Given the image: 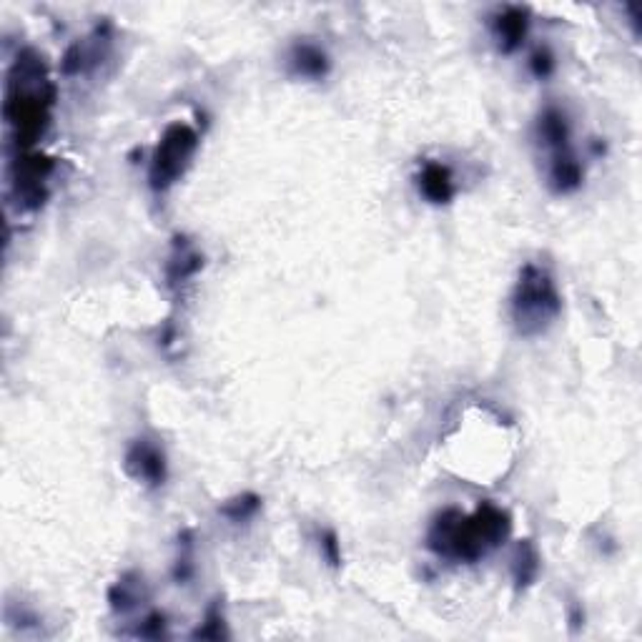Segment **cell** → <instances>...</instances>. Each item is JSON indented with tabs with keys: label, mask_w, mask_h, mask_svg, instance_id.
<instances>
[{
	"label": "cell",
	"mask_w": 642,
	"mask_h": 642,
	"mask_svg": "<svg viewBox=\"0 0 642 642\" xmlns=\"http://www.w3.org/2000/svg\"><path fill=\"white\" fill-rule=\"evenodd\" d=\"M56 103V86L48 73V63L36 48H23L8 71L3 118L13 133L16 151H33L51 126Z\"/></svg>",
	"instance_id": "cell-1"
},
{
	"label": "cell",
	"mask_w": 642,
	"mask_h": 642,
	"mask_svg": "<svg viewBox=\"0 0 642 642\" xmlns=\"http://www.w3.org/2000/svg\"><path fill=\"white\" fill-rule=\"evenodd\" d=\"M510 535V512L492 502H482L472 515H464L457 507H447L429 525L427 547L444 560L472 565L505 545Z\"/></svg>",
	"instance_id": "cell-2"
},
{
	"label": "cell",
	"mask_w": 642,
	"mask_h": 642,
	"mask_svg": "<svg viewBox=\"0 0 642 642\" xmlns=\"http://www.w3.org/2000/svg\"><path fill=\"white\" fill-rule=\"evenodd\" d=\"M510 314L517 332L527 339L545 334L560 319L562 296L547 266L535 261H527L522 266L512 289Z\"/></svg>",
	"instance_id": "cell-3"
},
{
	"label": "cell",
	"mask_w": 642,
	"mask_h": 642,
	"mask_svg": "<svg viewBox=\"0 0 642 642\" xmlns=\"http://www.w3.org/2000/svg\"><path fill=\"white\" fill-rule=\"evenodd\" d=\"M199 151V133L189 123H171L166 126L164 136L158 138L153 148L151 164H148V186L156 194H166L171 186L179 184L189 166L194 164V156Z\"/></svg>",
	"instance_id": "cell-4"
},
{
	"label": "cell",
	"mask_w": 642,
	"mask_h": 642,
	"mask_svg": "<svg viewBox=\"0 0 642 642\" xmlns=\"http://www.w3.org/2000/svg\"><path fill=\"white\" fill-rule=\"evenodd\" d=\"M53 158L38 151H21L11 164V189L18 206L38 209L48 199V179H51Z\"/></svg>",
	"instance_id": "cell-5"
},
{
	"label": "cell",
	"mask_w": 642,
	"mask_h": 642,
	"mask_svg": "<svg viewBox=\"0 0 642 642\" xmlns=\"http://www.w3.org/2000/svg\"><path fill=\"white\" fill-rule=\"evenodd\" d=\"M123 467H126L128 477L151 487V490L164 487L166 477H169V462H166L164 449L146 437L131 442V447L126 449V457H123Z\"/></svg>",
	"instance_id": "cell-6"
},
{
	"label": "cell",
	"mask_w": 642,
	"mask_h": 642,
	"mask_svg": "<svg viewBox=\"0 0 642 642\" xmlns=\"http://www.w3.org/2000/svg\"><path fill=\"white\" fill-rule=\"evenodd\" d=\"M490 28L500 53L510 56L525 43L527 33H530V11L522 6L497 8L495 16L490 18Z\"/></svg>",
	"instance_id": "cell-7"
},
{
	"label": "cell",
	"mask_w": 642,
	"mask_h": 642,
	"mask_svg": "<svg viewBox=\"0 0 642 642\" xmlns=\"http://www.w3.org/2000/svg\"><path fill=\"white\" fill-rule=\"evenodd\" d=\"M417 189L424 201L434 206H444L454 199L457 186H454V174L442 161H424L417 174Z\"/></svg>",
	"instance_id": "cell-8"
},
{
	"label": "cell",
	"mask_w": 642,
	"mask_h": 642,
	"mask_svg": "<svg viewBox=\"0 0 642 642\" xmlns=\"http://www.w3.org/2000/svg\"><path fill=\"white\" fill-rule=\"evenodd\" d=\"M289 63L296 76L311 78V81L327 78L329 68H332L327 51L311 41H296L294 48H291Z\"/></svg>",
	"instance_id": "cell-9"
},
{
	"label": "cell",
	"mask_w": 642,
	"mask_h": 642,
	"mask_svg": "<svg viewBox=\"0 0 642 642\" xmlns=\"http://www.w3.org/2000/svg\"><path fill=\"white\" fill-rule=\"evenodd\" d=\"M537 138L552 153H560L570 148V121L567 113L557 106H547L537 118Z\"/></svg>",
	"instance_id": "cell-10"
},
{
	"label": "cell",
	"mask_w": 642,
	"mask_h": 642,
	"mask_svg": "<svg viewBox=\"0 0 642 642\" xmlns=\"http://www.w3.org/2000/svg\"><path fill=\"white\" fill-rule=\"evenodd\" d=\"M585 181V169L575 158V153L567 151L552 153V166H550V186L555 194H572L577 191Z\"/></svg>",
	"instance_id": "cell-11"
},
{
	"label": "cell",
	"mask_w": 642,
	"mask_h": 642,
	"mask_svg": "<svg viewBox=\"0 0 642 642\" xmlns=\"http://www.w3.org/2000/svg\"><path fill=\"white\" fill-rule=\"evenodd\" d=\"M201 266H204V256L191 249L189 244H179V239H176L174 256L166 264V279H169L171 286L186 284L191 276L199 274Z\"/></svg>",
	"instance_id": "cell-12"
},
{
	"label": "cell",
	"mask_w": 642,
	"mask_h": 642,
	"mask_svg": "<svg viewBox=\"0 0 642 642\" xmlns=\"http://www.w3.org/2000/svg\"><path fill=\"white\" fill-rule=\"evenodd\" d=\"M540 575V552L532 545V540L517 542L515 557H512V577H515L517 590H525Z\"/></svg>",
	"instance_id": "cell-13"
},
{
	"label": "cell",
	"mask_w": 642,
	"mask_h": 642,
	"mask_svg": "<svg viewBox=\"0 0 642 642\" xmlns=\"http://www.w3.org/2000/svg\"><path fill=\"white\" fill-rule=\"evenodd\" d=\"M133 575L123 577V580H118L116 585L111 587V592H108V602H111V607L116 612H128L131 607L138 605V590H141V582H131Z\"/></svg>",
	"instance_id": "cell-14"
},
{
	"label": "cell",
	"mask_w": 642,
	"mask_h": 642,
	"mask_svg": "<svg viewBox=\"0 0 642 642\" xmlns=\"http://www.w3.org/2000/svg\"><path fill=\"white\" fill-rule=\"evenodd\" d=\"M259 510H261V497L251 495V492H244V495L226 502V505L221 507V515L229 517L231 522H246L251 520Z\"/></svg>",
	"instance_id": "cell-15"
},
{
	"label": "cell",
	"mask_w": 642,
	"mask_h": 642,
	"mask_svg": "<svg viewBox=\"0 0 642 642\" xmlns=\"http://www.w3.org/2000/svg\"><path fill=\"white\" fill-rule=\"evenodd\" d=\"M194 637H204V640H219V637H226L224 615H221L219 605L209 607V612H206L204 617V625L194 632Z\"/></svg>",
	"instance_id": "cell-16"
},
{
	"label": "cell",
	"mask_w": 642,
	"mask_h": 642,
	"mask_svg": "<svg viewBox=\"0 0 642 642\" xmlns=\"http://www.w3.org/2000/svg\"><path fill=\"white\" fill-rule=\"evenodd\" d=\"M530 71L532 76L540 78V81H545V78H550L552 73H555V56H552L550 48H537V51L532 53Z\"/></svg>",
	"instance_id": "cell-17"
},
{
	"label": "cell",
	"mask_w": 642,
	"mask_h": 642,
	"mask_svg": "<svg viewBox=\"0 0 642 642\" xmlns=\"http://www.w3.org/2000/svg\"><path fill=\"white\" fill-rule=\"evenodd\" d=\"M319 547H321V555H324L329 560V565H332V567L342 565V545H339L337 532H334V530L321 532Z\"/></svg>",
	"instance_id": "cell-18"
},
{
	"label": "cell",
	"mask_w": 642,
	"mask_h": 642,
	"mask_svg": "<svg viewBox=\"0 0 642 642\" xmlns=\"http://www.w3.org/2000/svg\"><path fill=\"white\" fill-rule=\"evenodd\" d=\"M138 637H161L166 635V617L164 612H151V615L143 617V622L136 630Z\"/></svg>",
	"instance_id": "cell-19"
}]
</instances>
